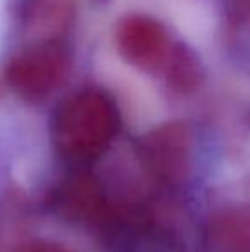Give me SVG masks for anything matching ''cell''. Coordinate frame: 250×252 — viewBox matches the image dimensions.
Returning a JSON list of instances; mask_svg holds the SVG:
<instances>
[{
    "instance_id": "cell-8",
    "label": "cell",
    "mask_w": 250,
    "mask_h": 252,
    "mask_svg": "<svg viewBox=\"0 0 250 252\" xmlns=\"http://www.w3.org/2000/svg\"><path fill=\"white\" fill-rule=\"evenodd\" d=\"M69 14V0H34L31 24L40 33L52 34L60 30Z\"/></svg>"
},
{
    "instance_id": "cell-2",
    "label": "cell",
    "mask_w": 250,
    "mask_h": 252,
    "mask_svg": "<svg viewBox=\"0 0 250 252\" xmlns=\"http://www.w3.org/2000/svg\"><path fill=\"white\" fill-rule=\"evenodd\" d=\"M120 127V113L108 94L84 90L58 106L52 139L65 159L89 163L103 155Z\"/></svg>"
},
{
    "instance_id": "cell-6",
    "label": "cell",
    "mask_w": 250,
    "mask_h": 252,
    "mask_svg": "<svg viewBox=\"0 0 250 252\" xmlns=\"http://www.w3.org/2000/svg\"><path fill=\"white\" fill-rule=\"evenodd\" d=\"M120 55L142 70H160L170 62L171 47L165 28L149 16H129L117 28Z\"/></svg>"
},
{
    "instance_id": "cell-3",
    "label": "cell",
    "mask_w": 250,
    "mask_h": 252,
    "mask_svg": "<svg viewBox=\"0 0 250 252\" xmlns=\"http://www.w3.org/2000/svg\"><path fill=\"white\" fill-rule=\"evenodd\" d=\"M69 52L54 40L41 41L17 53L7 65L5 77L14 91L26 100H41L63 81Z\"/></svg>"
},
{
    "instance_id": "cell-4",
    "label": "cell",
    "mask_w": 250,
    "mask_h": 252,
    "mask_svg": "<svg viewBox=\"0 0 250 252\" xmlns=\"http://www.w3.org/2000/svg\"><path fill=\"white\" fill-rule=\"evenodd\" d=\"M139 156L146 172L167 187L185 182L192 163V143L187 127L165 124L147 132L139 143Z\"/></svg>"
},
{
    "instance_id": "cell-5",
    "label": "cell",
    "mask_w": 250,
    "mask_h": 252,
    "mask_svg": "<svg viewBox=\"0 0 250 252\" xmlns=\"http://www.w3.org/2000/svg\"><path fill=\"white\" fill-rule=\"evenodd\" d=\"M113 202L103 182L89 172H77L63 179L50 197L52 209L62 220L98 230L105 226Z\"/></svg>"
},
{
    "instance_id": "cell-9",
    "label": "cell",
    "mask_w": 250,
    "mask_h": 252,
    "mask_svg": "<svg viewBox=\"0 0 250 252\" xmlns=\"http://www.w3.org/2000/svg\"><path fill=\"white\" fill-rule=\"evenodd\" d=\"M16 252H67L62 246L50 240H28L19 246Z\"/></svg>"
},
{
    "instance_id": "cell-7",
    "label": "cell",
    "mask_w": 250,
    "mask_h": 252,
    "mask_svg": "<svg viewBox=\"0 0 250 252\" xmlns=\"http://www.w3.org/2000/svg\"><path fill=\"white\" fill-rule=\"evenodd\" d=\"M204 240L214 252H250V204L214 211L204 228Z\"/></svg>"
},
{
    "instance_id": "cell-1",
    "label": "cell",
    "mask_w": 250,
    "mask_h": 252,
    "mask_svg": "<svg viewBox=\"0 0 250 252\" xmlns=\"http://www.w3.org/2000/svg\"><path fill=\"white\" fill-rule=\"evenodd\" d=\"M101 233L118 252H200L192 216L168 197L115 201Z\"/></svg>"
}]
</instances>
